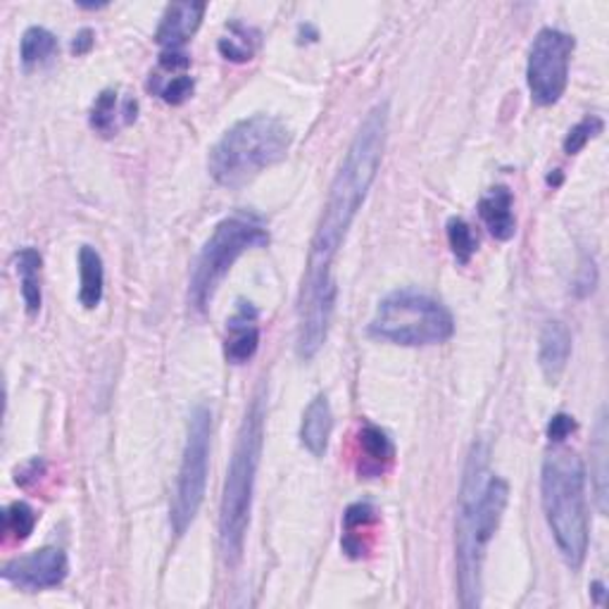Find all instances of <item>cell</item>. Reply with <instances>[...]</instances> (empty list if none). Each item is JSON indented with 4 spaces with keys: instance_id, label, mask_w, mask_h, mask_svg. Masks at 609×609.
Returning a JSON list of instances; mask_svg holds the SVG:
<instances>
[{
    "instance_id": "obj_7",
    "label": "cell",
    "mask_w": 609,
    "mask_h": 609,
    "mask_svg": "<svg viewBox=\"0 0 609 609\" xmlns=\"http://www.w3.org/2000/svg\"><path fill=\"white\" fill-rule=\"evenodd\" d=\"M269 243V231L263 217L253 212H236L214 226L212 236L202 245L193 265L188 300L198 312H206L208 304L220 288L222 279L236 265V259L253 248H263Z\"/></svg>"
},
{
    "instance_id": "obj_21",
    "label": "cell",
    "mask_w": 609,
    "mask_h": 609,
    "mask_svg": "<svg viewBox=\"0 0 609 609\" xmlns=\"http://www.w3.org/2000/svg\"><path fill=\"white\" fill-rule=\"evenodd\" d=\"M259 34L255 29L243 26L241 22L229 24V34L220 38V53L231 63H248L255 55Z\"/></svg>"
},
{
    "instance_id": "obj_26",
    "label": "cell",
    "mask_w": 609,
    "mask_h": 609,
    "mask_svg": "<svg viewBox=\"0 0 609 609\" xmlns=\"http://www.w3.org/2000/svg\"><path fill=\"white\" fill-rule=\"evenodd\" d=\"M590 455L598 462V469H596V474H593V478H596L600 512H607V467H605V462H607V419H605V412L598 419L596 443H593V447H590Z\"/></svg>"
},
{
    "instance_id": "obj_13",
    "label": "cell",
    "mask_w": 609,
    "mask_h": 609,
    "mask_svg": "<svg viewBox=\"0 0 609 609\" xmlns=\"http://www.w3.org/2000/svg\"><path fill=\"white\" fill-rule=\"evenodd\" d=\"M572 355V331L567 324L547 322L541 331V347H539V362L547 384H557L562 379L564 369H567V362Z\"/></svg>"
},
{
    "instance_id": "obj_19",
    "label": "cell",
    "mask_w": 609,
    "mask_h": 609,
    "mask_svg": "<svg viewBox=\"0 0 609 609\" xmlns=\"http://www.w3.org/2000/svg\"><path fill=\"white\" fill-rule=\"evenodd\" d=\"M379 521V512L369 502H355L343 514V550L351 557H362L367 553V545L362 543V531H367Z\"/></svg>"
},
{
    "instance_id": "obj_20",
    "label": "cell",
    "mask_w": 609,
    "mask_h": 609,
    "mask_svg": "<svg viewBox=\"0 0 609 609\" xmlns=\"http://www.w3.org/2000/svg\"><path fill=\"white\" fill-rule=\"evenodd\" d=\"M41 253L36 248H22L14 255V269L20 274L22 281V298L29 314H36L41 310Z\"/></svg>"
},
{
    "instance_id": "obj_25",
    "label": "cell",
    "mask_w": 609,
    "mask_h": 609,
    "mask_svg": "<svg viewBox=\"0 0 609 609\" xmlns=\"http://www.w3.org/2000/svg\"><path fill=\"white\" fill-rule=\"evenodd\" d=\"M447 243H451V251L459 265H467L478 248L472 226L462 217H451L447 220Z\"/></svg>"
},
{
    "instance_id": "obj_16",
    "label": "cell",
    "mask_w": 609,
    "mask_h": 609,
    "mask_svg": "<svg viewBox=\"0 0 609 609\" xmlns=\"http://www.w3.org/2000/svg\"><path fill=\"white\" fill-rule=\"evenodd\" d=\"M136 112H139L136 98H124L120 103L118 91L106 89L96 98L89 120L98 134L112 136L114 132H118L120 120H122V124H132L136 120Z\"/></svg>"
},
{
    "instance_id": "obj_3",
    "label": "cell",
    "mask_w": 609,
    "mask_h": 609,
    "mask_svg": "<svg viewBox=\"0 0 609 609\" xmlns=\"http://www.w3.org/2000/svg\"><path fill=\"white\" fill-rule=\"evenodd\" d=\"M541 500L560 555L572 569H582L588 553L586 469L582 457L572 451H555L545 457Z\"/></svg>"
},
{
    "instance_id": "obj_9",
    "label": "cell",
    "mask_w": 609,
    "mask_h": 609,
    "mask_svg": "<svg viewBox=\"0 0 609 609\" xmlns=\"http://www.w3.org/2000/svg\"><path fill=\"white\" fill-rule=\"evenodd\" d=\"M574 36L560 29H541L533 38L529 53L527 81L531 98L539 106H555L567 91L569 81V57L574 53Z\"/></svg>"
},
{
    "instance_id": "obj_15",
    "label": "cell",
    "mask_w": 609,
    "mask_h": 609,
    "mask_svg": "<svg viewBox=\"0 0 609 609\" xmlns=\"http://www.w3.org/2000/svg\"><path fill=\"white\" fill-rule=\"evenodd\" d=\"M333 431V412L326 396H317L302 412L300 424V443L304 451L314 457H322L329 447V439Z\"/></svg>"
},
{
    "instance_id": "obj_6",
    "label": "cell",
    "mask_w": 609,
    "mask_h": 609,
    "mask_svg": "<svg viewBox=\"0 0 609 609\" xmlns=\"http://www.w3.org/2000/svg\"><path fill=\"white\" fill-rule=\"evenodd\" d=\"M455 333V319L445 304L424 291L402 288L386 296L369 322V336L394 345H439Z\"/></svg>"
},
{
    "instance_id": "obj_5",
    "label": "cell",
    "mask_w": 609,
    "mask_h": 609,
    "mask_svg": "<svg viewBox=\"0 0 609 609\" xmlns=\"http://www.w3.org/2000/svg\"><path fill=\"white\" fill-rule=\"evenodd\" d=\"M288 126L272 114H253L236 122L210 151V177L224 188H241L259 171L277 165L291 148Z\"/></svg>"
},
{
    "instance_id": "obj_24",
    "label": "cell",
    "mask_w": 609,
    "mask_h": 609,
    "mask_svg": "<svg viewBox=\"0 0 609 609\" xmlns=\"http://www.w3.org/2000/svg\"><path fill=\"white\" fill-rule=\"evenodd\" d=\"M151 89L165 100L169 106H181L188 98L193 96L196 81L188 75H169V77H159L155 75L151 79Z\"/></svg>"
},
{
    "instance_id": "obj_30",
    "label": "cell",
    "mask_w": 609,
    "mask_h": 609,
    "mask_svg": "<svg viewBox=\"0 0 609 609\" xmlns=\"http://www.w3.org/2000/svg\"><path fill=\"white\" fill-rule=\"evenodd\" d=\"M93 41H96V34L91 29H81V32L75 36V41H71V53L86 55L93 48Z\"/></svg>"
},
{
    "instance_id": "obj_14",
    "label": "cell",
    "mask_w": 609,
    "mask_h": 609,
    "mask_svg": "<svg viewBox=\"0 0 609 609\" xmlns=\"http://www.w3.org/2000/svg\"><path fill=\"white\" fill-rule=\"evenodd\" d=\"M514 198L507 186H496L478 200V217L486 224L488 234L498 241H510L517 234Z\"/></svg>"
},
{
    "instance_id": "obj_27",
    "label": "cell",
    "mask_w": 609,
    "mask_h": 609,
    "mask_svg": "<svg viewBox=\"0 0 609 609\" xmlns=\"http://www.w3.org/2000/svg\"><path fill=\"white\" fill-rule=\"evenodd\" d=\"M602 129H605V122L598 118V114H588V118H584L582 122L569 129L567 139H564V153L567 155L582 153L593 139L602 134Z\"/></svg>"
},
{
    "instance_id": "obj_18",
    "label": "cell",
    "mask_w": 609,
    "mask_h": 609,
    "mask_svg": "<svg viewBox=\"0 0 609 609\" xmlns=\"http://www.w3.org/2000/svg\"><path fill=\"white\" fill-rule=\"evenodd\" d=\"M79 274H81V288L79 300L86 310H93L103 300V286H106V269L103 257L91 245H81L79 251Z\"/></svg>"
},
{
    "instance_id": "obj_29",
    "label": "cell",
    "mask_w": 609,
    "mask_h": 609,
    "mask_svg": "<svg viewBox=\"0 0 609 609\" xmlns=\"http://www.w3.org/2000/svg\"><path fill=\"white\" fill-rule=\"evenodd\" d=\"M596 284H598V269H596V265H593V259H590V263H586L582 267V277L576 279V296L578 298H586L588 294H593V288H596Z\"/></svg>"
},
{
    "instance_id": "obj_31",
    "label": "cell",
    "mask_w": 609,
    "mask_h": 609,
    "mask_svg": "<svg viewBox=\"0 0 609 609\" xmlns=\"http://www.w3.org/2000/svg\"><path fill=\"white\" fill-rule=\"evenodd\" d=\"M593 593H596V598H598V602H600L602 596H605V586H602L600 582H596V584H593Z\"/></svg>"
},
{
    "instance_id": "obj_28",
    "label": "cell",
    "mask_w": 609,
    "mask_h": 609,
    "mask_svg": "<svg viewBox=\"0 0 609 609\" xmlns=\"http://www.w3.org/2000/svg\"><path fill=\"white\" fill-rule=\"evenodd\" d=\"M574 431H576L574 417H569V414H555L553 419H550V424H547V439L553 441V443H562L564 439H569Z\"/></svg>"
},
{
    "instance_id": "obj_1",
    "label": "cell",
    "mask_w": 609,
    "mask_h": 609,
    "mask_svg": "<svg viewBox=\"0 0 609 609\" xmlns=\"http://www.w3.org/2000/svg\"><path fill=\"white\" fill-rule=\"evenodd\" d=\"M386 136L388 103H379L362 120L336 179L329 188L298 298V355L302 359H312L326 341L339 294L336 281L331 277V265L381 167Z\"/></svg>"
},
{
    "instance_id": "obj_10",
    "label": "cell",
    "mask_w": 609,
    "mask_h": 609,
    "mask_svg": "<svg viewBox=\"0 0 609 609\" xmlns=\"http://www.w3.org/2000/svg\"><path fill=\"white\" fill-rule=\"evenodd\" d=\"M69 572L67 555L60 547H41L32 555L14 557L3 564V578L29 590H43L60 586Z\"/></svg>"
},
{
    "instance_id": "obj_4",
    "label": "cell",
    "mask_w": 609,
    "mask_h": 609,
    "mask_svg": "<svg viewBox=\"0 0 609 609\" xmlns=\"http://www.w3.org/2000/svg\"><path fill=\"white\" fill-rule=\"evenodd\" d=\"M265 400L257 396L245 412L234 455L229 462L220 510V545L229 562L241 560L245 533H248L255 478L265 443Z\"/></svg>"
},
{
    "instance_id": "obj_12",
    "label": "cell",
    "mask_w": 609,
    "mask_h": 609,
    "mask_svg": "<svg viewBox=\"0 0 609 609\" xmlns=\"http://www.w3.org/2000/svg\"><path fill=\"white\" fill-rule=\"evenodd\" d=\"M206 3H171L167 5L163 20L155 32V41L167 51H179L186 41H191L193 34L200 29L202 18H206Z\"/></svg>"
},
{
    "instance_id": "obj_2",
    "label": "cell",
    "mask_w": 609,
    "mask_h": 609,
    "mask_svg": "<svg viewBox=\"0 0 609 609\" xmlns=\"http://www.w3.org/2000/svg\"><path fill=\"white\" fill-rule=\"evenodd\" d=\"M486 447L474 445L462 481L457 512V578L464 607L481 605L484 553L510 500V486L486 472Z\"/></svg>"
},
{
    "instance_id": "obj_17",
    "label": "cell",
    "mask_w": 609,
    "mask_h": 609,
    "mask_svg": "<svg viewBox=\"0 0 609 609\" xmlns=\"http://www.w3.org/2000/svg\"><path fill=\"white\" fill-rule=\"evenodd\" d=\"M357 443L359 455H365V464L359 467V474H379L396 457V445L388 439V433L369 422L362 424Z\"/></svg>"
},
{
    "instance_id": "obj_22",
    "label": "cell",
    "mask_w": 609,
    "mask_h": 609,
    "mask_svg": "<svg viewBox=\"0 0 609 609\" xmlns=\"http://www.w3.org/2000/svg\"><path fill=\"white\" fill-rule=\"evenodd\" d=\"M57 48H60L57 46V38L48 32V29L29 26L20 43V57L26 67H32L51 60V57L57 53Z\"/></svg>"
},
{
    "instance_id": "obj_11",
    "label": "cell",
    "mask_w": 609,
    "mask_h": 609,
    "mask_svg": "<svg viewBox=\"0 0 609 609\" xmlns=\"http://www.w3.org/2000/svg\"><path fill=\"white\" fill-rule=\"evenodd\" d=\"M257 308L248 300H239L236 312L226 322L224 357L231 365H245L251 362L259 347V324Z\"/></svg>"
},
{
    "instance_id": "obj_23",
    "label": "cell",
    "mask_w": 609,
    "mask_h": 609,
    "mask_svg": "<svg viewBox=\"0 0 609 609\" xmlns=\"http://www.w3.org/2000/svg\"><path fill=\"white\" fill-rule=\"evenodd\" d=\"M36 512L26 502H12L3 510V533L14 543H24L34 533Z\"/></svg>"
},
{
    "instance_id": "obj_8",
    "label": "cell",
    "mask_w": 609,
    "mask_h": 609,
    "mask_svg": "<svg viewBox=\"0 0 609 609\" xmlns=\"http://www.w3.org/2000/svg\"><path fill=\"white\" fill-rule=\"evenodd\" d=\"M210 439H212V412L206 405L193 408L188 417V433L184 445V457L177 478V490H174L171 502V529L177 535H184L200 510L202 498H206L208 486V467H210Z\"/></svg>"
}]
</instances>
